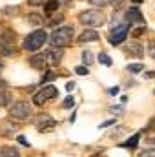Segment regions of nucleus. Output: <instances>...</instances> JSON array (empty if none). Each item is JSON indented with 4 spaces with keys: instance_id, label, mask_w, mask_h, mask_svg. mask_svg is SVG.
Segmentation results:
<instances>
[{
    "instance_id": "f03ea898",
    "label": "nucleus",
    "mask_w": 155,
    "mask_h": 157,
    "mask_svg": "<svg viewBox=\"0 0 155 157\" xmlns=\"http://www.w3.org/2000/svg\"><path fill=\"white\" fill-rule=\"evenodd\" d=\"M46 40H47V33H46L44 29H37V31H31V33L24 39L22 48H24L26 51L35 53V51H39L40 48L46 44Z\"/></svg>"
},
{
    "instance_id": "dca6fc26",
    "label": "nucleus",
    "mask_w": 155,
    "mask_h": 157,
    "mask_svg": "<svg viewBox=\"0 0 155 157\" xmlns=\"http://www.w3.org/2000/svg\"><path fill=\"white\" fill-rule=\"evenodd\" d=\"M59 6H60L59 0H47V2H44V11L49 15V13H53L55 9H59Z\"/></svg>"
},
{
    "instance_id": "72a5a7b5",
    "label": "nucleus",
    "mask_w": 155,
    "mask_h": 157,
    "mask_svg": "<svg viewBox=\"0 0 155 157\" xmlns=\"http://www.w3.org/2000/svg\"><path fill=\"white\" fill-rule=\"evenodd\" d=\"M73 88H75V82H68V86H66V90H68V91H71Z\"/></svg>"
},
{
    "instance_id": "0eeeda50",
    "label": "nucleus",
    "mask_w": 155,
    "mask_h": 157,
    "mask_svg": "<svg viewBox=\"0 0 155 157\" xmlns=\"http://www.w3.org/2000/svg\"><path fill=\"white\" fill-rule=\"evenodd\" d=\"M128 29H130V26H128V24H117L115 28H112L110 42H112L113 46L122 44V42L126 40V37H128Z\"/></svg>"
},
{
    "instance_id": "c756f323",
    "label": "nucleus",
    "mask_w": 155,
    "mask_h": 157,
    "mask_svg": "<svg viewBox=\"0 0 155 157\" xmlns=\"http://www.w3.org/2000/svg\"><path fill=\"white\" fill-rule=\"evenodd\" d=\"M117 122V119H110V121H106V122H102L99 128H106V126H110V124H115Z\"/></svg>"
},
{
    "instance_id": "7ed1b4c3",
    "label": "nucleus",
    "mask_w": 155,
    "mask_h": 157,
    "mask_svg": "<svg viewBox=\"0 0 155 157\" xmlns=\"http://www.w3.org/2000/svg\"><path fill=\"white\" fill-rule=\"evenodd\" d=\"M78 20H80L84 26L99 28V26H104V24H106V15H104L100 9H88V11H82V13L78 15Z\"/></svg>"
},
{
    "instance_id": "a878e982",
    "label": "nucleus",
    "mask_w": 155,
    "mask_h": 157,
    "mask_svg": "<svg viewBox=\"0 0 155 157\" xmlns=\"http://www.w3.org/2000/svg\"><path fill=\"white\" fill-rule=\"evenodd\" d=\"M75 73L77 75H88L89 71H88V66H77L75 68Z\"/></svg>"
},
{
    "instance_id": "4be33fe9",
    "label": "nucleus",
    "mask_w": 155,
    "mask_h": 157,
    "mask_svg": "<svg viewBox=\"0 0 155 157\" xmlns=\"http://www.w3.org/2000/svg\"><path fill=\"white\" fill-rule=\"evenodd\" d=\"M55 77H57V75H55V73H53V71L49 70V71H46V73H44V77H42V80H40V82H42V84H46V82H49V80H53Z\"/></svg>"
},
{
    "instance_id": "b1692460",
    "label": "nucleus",
    "mask_w": 155,
    "mask_h": 157,
    "mask_svg": "<svg viewBox=\"0 0 155 157\" xmlns=\"http://www.w3.org/2000/svg\"><path fill=\"white\" fill-rule=\"evenodd\" d=\"M137 157H155V148H148V150L141 152Z\"/></svg>"
},
{
    "instance_id": "6e6552de",
    "label": "nucleus",
    "mask_w": 155,
    "mask_h": 157,
    "mask_svg": "<svg viewBox=\"0 0 155 157\" xmlns=\"http://www.w3.org/2000/svg\"><path fill=\"white\" fill-rule=\"evenodd\" d=\"M62 49H59V48H49L46 53H44V57H46V62H49L51 66H57V64H60V60H62Z\"/></svg>"
},
{
    "instance_id": "1a4fd4ad",
    "label": "nucleus",
    "mask_w": 155,
    "mask_h": 157,
    "mask_svg": "<svg viewBox=\"0 0 155 157\" xmlns=\"http://www.w3.org/2000/svg\"><path fill=\"white\" fill-rule=\"evenodd\" d=\"M141 22H142V13L139 7L126 9V24H141Z\"/></svg>"
},
{
    "instance_id": "c85d7f7f",
    "label": "nucleus",
    "mask_w": 155,
    "mask_h": 157,
    "mask_svg": "<svg viewBox=\"0 0 155 157\" xmlns=\"http://www.w3.org/2000/svg\"><path fill=\"white\" fill-rule=\"evenodd\" d=\"M64 20V17H60V15H57V18H53V20H49V26H57V24H60Z\"/></svg>"
},
{
    "instance_id": "9d476101",
    "label": "nucleus",
    "mask_w": 155,
    "mask_h": 157,
    "mask_svg": "<svg viewBox=\"0 0 155 157\" xmlns=\"http://www.w3.org/2000/svg\"><path fill=\"white\" fill-rule=\"evenodd\" d=\"M46 64H47V62H46L44 53H35V55L29 59V66H31V68H35V70H42Z\"/></svg>"
},
{
    "instance_id": "f704fd0d",
    "label": "nucleus",
    "mask_w": 155,
    "mask_h": 157,
    "mask_svg": "<svg viewBox=\"0 0 155 157\" xmlns=\"http://www.w3.org/2000/svg\"><path fill=\"white\" fill-rule=\"evenodd\" d=\"M142 31H144V28H139V29H135V37H139Z\"/></svg>"
},
{
    "instance_id": "393cba45",
    "label": "nucleus",
    "mask_w": 155,
    "mask_h": 157,
    "mask_svg": "<svg viewBox=\"0 0 155 157\" xmlns=\"http://www.w3.org/2000/svg\"><path fill=\"white\" fill-rule=\"evenodd\" d=\"M89 4H93V6H100V7H104V6H108V4H112V0H89Z\"/></svg>"
},
{
    "instance_id": "aec40b11",
    "label": "nucleus",
    "mask_w": 155,
    "mask_h": 157,
    "mask_svg": "<svg viewBox=\"0 0 155 157\" xmlns=\"http://www.w3.org/2000/svg\"><path fill=\"white\" fill-rule=\"evenodd\" d=\"M82 62H84V66H89V64L93 62V55H91V51H84V53H82Z\"/></svg>"
},
{
    "instance_id": "20e7f679",
    "label": "nucleus",
    "mask_w": 155,
    "mask_h": 157,
    "mask_svg": "<svg viewBox=\"0 0 155 157\" xmlns=\"http://www.w3.org/2000/svg\"><path fill=\"white\" fill-rule=\"evenodd\" d=\"M59 95V90L53 86V84H47V86H42L39 91L33 95V104L35 106H42L44 102H47V101H51V99H55Z\"/></svg>"
},
{
    "instance_id": "f257e3e1",
    "label": "nucleus",
    "mask_w": 155,
    "mask_h": 157,
    "mask_svg": "<svg viewBox=\"0 0 155 157\" xmlns=\"http://www.w3.org/2000/svg\"><path fill=\"white\" fill-rule=\"evenodd\" d=\"M73 40V26H62V28H57L51 35H49V42H51V48H59V49H64L71 44Z\"/></svg>"
},
{
    "instance_id": "2f4dec72",
    "label": "nucleus",
    "mask_w": 155,
    "mask_h": 157,
    "mask_svg": "<svg viewBox=\"0 0 155 157\" xmlns=\"http://www.w3.org/2000/svg\"><path fill=\"white\" fill-rule=\"evenodd\" d=\"M18 143H20V144H24V146H29V143H28V139H26V137H22V135L18 137Z\"/></svg>"
},
{
    "instance_id": "bb28decb",
    "label": "nucleus",
    "mask_w": 155,
    "mask_h": 157,
    "mask_svg": "<svg viewBox=\"0 0 155 157\" xmlns=\"http://www.w3.org/2000/svg\"><path fill=\"white\" fill-rule=\"evenodd\" d=\"M28 20H29L31 24H40V22H42L40 15H35V13H33V15H29V18H28Z\"/></svg>"
},
{
    "instance_id": "ddd939ff",
    "label": "nucleus",
    "mask_w": 155,
    "mask_h": 157,
    "mask_svg": "<svg viewBox=\"0 0 155 157\" xmlns=\"http://www.w3.org/2000/svg\"><path fill=\"white\" fill-rule=\"evenodd\" d=\"M13 102V95L7 90H0V108H6Z\"/></svg>"
},
{
    "instance_id": "f8f14e48",
    "label": "nucleus",
    "mask_w": 155,
    "mask_h": 157,
    "mask_svg": "<svg viewBox=\"0 0 155 157\" xmlns=\"http://www.w3.org/2000/svg\"><path fill=\"white\" fill-rule=\"evenodd\" d=\"M141 133H142V132H139V133H133V135H131V137H130L126 143H122L120 146H122V148H126V150H133V148H137V146H139Z\"/></svg>"
},
{
    "instance_id": "58836bf2",
    "label": "nucleus",
    "mask_w": 155,
    "mask_h": 157,
    "mask_svg": "<svg viewBox=\"0 0 155 157\" xmlns=\"http://www.w3.org/2000/svg\"><path fill=\"white\" fill-rule=\"evenodd\" d=\"M133 2H135V4H141V2H142V0H133Z\"/></svg>"
},
{
    "instance_id": "7c9ffc66",
    "label": "nucleus",
    "mask_w": 155,
    "mask_h": 157,
    "mask_svg": "<svg viewBox=\"0 0 155 157\" xmlns=\"http://www.w3.org/2000/svg\"><path fill=\"white\" fill-rule=\"evenodd\" d=\"M28 4L29 6H40V4H44V0H28Z\"/></svg>"
},
{
    "instance_id": "cd10ccee",
    "label": "nucleus",
    "mask_w": 155,
    "mask_h": 157,
    "mask_svg": "<svg viewBox=\"0 0 155 157\" xmlns=\"http://www.w3.org/2000/svg\"><path fill=\"white\" fill-rule=\"evenodd\" d=\"M148 53H150V55L155 59V40H152V42L148 44Z\"/></svg>"
},
{
    "instance_id": "c9c22d12",
    "label": "nucleus",
    "mask_w": 155,
    "mask_h": 157,
    "mask_svg": "<svg viewBox=\"0 0 155 157\" xmlns=\"http://www.w3.org/2000/svg\"><path fill=\"white\" fill-rule=\"evenodd\" d=\"M155 77V71H148L146 73V78H153Z\"/></svg>"
},
{
    "instance_id": "412c9836",
    "label": "nucleus",
    "mask_w": 155,
    "mask_h": 157,
    "mask_svg": "<svg viewBox=\"0 0 155 157\" xmlns=\"http://www.w3.org/2000/svg\"><path fill=\"white\" fill-rule=\"evenodd\" d=\"M99 62L104 64V66H112V59H110L106 53H100V55H99Z\"/></svg>"
},
{
    "instance_id": "6ab92c4d",
    "label": "nucleus",
    "mask_w": 155,
    "mask_h": 157,
    "mask_svg": "<svg viewBox=\"0 0 155 157\" xmlns=\"http://www.w3.org/2000/svg\"><path fill=\"white\" fill-rule=\"evenodd\" d=\"M130 73H141L142 70H144V66L142 64H128V68H126Z\"/></svg>"
},
{
    "instance_id": "4c0bfd02",
    "label": "nucleus",
    "mask_w": 155,
    "mask_h": 157,
    "mask_svg": "<svg viewBox=\"0 0 155 157\" xmlns=\"http://www.w3.org/2000/svg\"><path fill=\"white\" fill-rule=\"evenodd\" d=\"M2 68H4V62H2V60H0V71H2Z\"/></svg>"
},
{
    "instance_id": "4468645a",
    "label": "nucleus",
    "mask_w": 155,
    "mask_h": 157,
    "mask_svg": "<svg viewBox=\"0 0 155 157\" xmlns=\"http://www.w3.org/2000/svg\"><path fill=\"white\" fill-rule=\"evenodd\" d=\"M128 53H130V55H133V57H142L144 48H142L139 42H131V44L128 46Z\"/></svg>"
},
{
    "instance_id": "39448f33",
    "label": "nucleus",
    "mask_w": 155,
    "mask_h": 157,
    "mask_svg": "<svg viewBox=\"0 0 155 157\" xmlns=\"http://www.w3.org/2000/svg\"><path fill=\"white\" fill-rule=\"evenodd\" d=\"M9 115H11V119H17V121H28L31 117V104L26 101H18L11 106Z\"/></svg>"
},
{
    "instance_id": "9b49d317",
    "label": "nucleus",
    "mask_w": 155,
    "mask_h": 157,
    "mask_svg": "<svg viewBox=\"0 0 155 157\" xmlns=\"http://www.w3.org/2000/svg\"><path fill=\"white\" fill-rule=\"evenodd\" d=\"M93 40H99V31H95V29H86V31H82L80 37H78V42H80V44H84V42H93Z\"/></svg>"
},
{
    "instance_id": "e433bc0d",
    "label": "nucleus",
    "mask_w": 155,
    "mask_h": 157,
    "mask_svg": "<svg viewBox=\"0 0 155 157\" xmlns=\"http://www.w3.org/2000/svg\"><path fill=\"white\" fill-rule=\"evenodd\" d=\"M150 126H152V128H155V119L152 121V124H150Z\"/></svg>"
},
{
    "instance_id": "423d86ee",
    "label": "nucleus",
    "mask_w": 155,
    "mask_h": 157,
    "mask_svg": "<svg viewBox=\"0 0 155 157\" xmlns=\"http://www.w3.org/2000/svg\"><path fill=\"white\" fill-rule=\"evenodd\" d=\"M33 124H35V128L39 130V132H51L55 126H57V121L55 119H51L47 113H40L37 117L33 119Z\"/></svg>"
},
{
    "instance_id": "f3484780",
    "label": "nucleus",
    "mask_w": 155,
    "mask_h": 157,
    "mask_svg": "<svg viewBox=\"0 0 155 157\" xmlns=\"http://www.w3.org/2000/svg\"><path fill=\"white\" fill-rule=\"evenodd\" d=\"M13 53H15V48H13V44H0V55L11 57Z\"/></svg>"
},
{
    "instance_id": "2eb2a0df",
    "label": "nucleus",
    "mask_w": 155,
    "mask_h": 157,
    "mask_svg": "<svg viewBox=\"0 0 155 157\" xmlns=\"http://www.w3.org/2000/svg\"><path fill=\"white\" fill-rule=\"evenodd\" d=\"M0 157H20V154L13 146H2L0 148Z\"/></svg>"
},
{
    "instance_id": "473e14b6",
    "label": "nucleus",
    "mask_w": 155,
    "mask_h": 157,
    "mask_svg": "<svg viewBox=\"0 0 155 157\" xmlns=\"http://www.w3.org/2000/svg\"><path fill=\"white\" fill-rule=\"evenodd\" d=\"M117 93H119V88H110V95H117Z\"/></svg>"
},
{
    "instance_id": "a211bd4d",
    "label": "nucleus",
    "mask_w": 155,
    "mask_h": 157,
    "mask_svg": "<svg viewBox=\"0 0 155 157\" xmlns=\"http://www.w3.org/2000/svg\"><path fill=\"white\" fill-rule=\"evenodd\" d=\"M13 40H15V35L9 33V31H6V33L0 35V42H2V44H13Z\"/></svg>"
},
{
    "instance_id": "5701e85b",
    "label": "nucleus",
    "mask_w": 155,
    "mask_h": 157,
    "mask_svg": "<svg viewBox=\"0 0 155 157\" xmlns=\"http://www.w3.org/2000/svg\"><path fill=\"white\" fill-rule=\"evenodd\" d=\"M73 106H75V101H73V97H68V99H64V102H62V108L70 110V108H73Z\"/></svg>"
},
{
    "instance_id": "ea45409f",
    "label": "nucleus",
    "mask_w": 155,
    "mask_h": 157,
    "mask_svg": "<svg viewBox=\"0 0 155 157\" xmlns=\"http://www.w3.org/2000/svg\"><path fill=\"white\" fill-rule=\"evenodd\" d=\"M59 2H64V4H66V2H71V0H59Z\"/></svg>"
}]
</instances>
